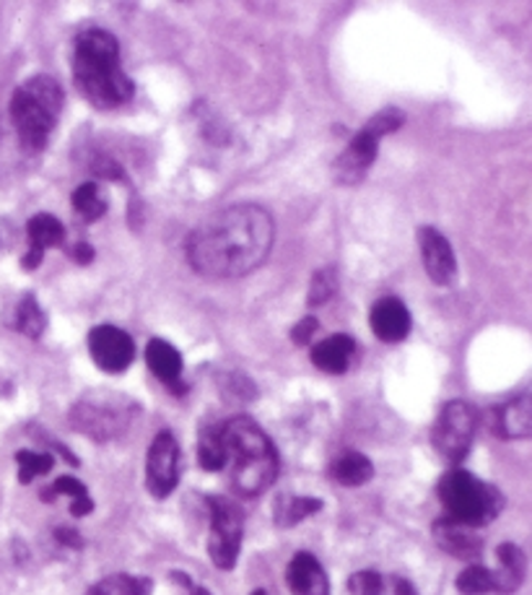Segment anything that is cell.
<instances>
[{
	"instance_id": "cb8c5ba5",
	"label": "cell",
	"mask_w": 532,
	"mask_h": 595,
	"mask_svg": "<svg viewBox=\"0 0 532 595\" xmlns=\"http://www.w3.org/2000/svg\"><path fill=\"white\" fill-rule=\"evenodd\" d=\"M198 463L206 468V471H221L227 468V448H223V437H221V424L219 427H206L200 431L198 440Z\"/></svg>"
},
{
	"instance_id": "1f68e13d",
	"label": "cell",
	"mask_w": 532,
	"mask_h": 595,
	"mask_svg": "<svg viewBox=\"0 0 532 595\" xmlns=\"http://www.w3.org/2000/svg\"><path fill=\"white\" fill-rule=\"evenodd\" d=\"M58 494H69L71 500H81V497H88L84 483H81L79 479H73V476H60V479L52 483L50 489H44L42 500L52 502V497H58Z\"/></svg>"
},
{
	"instance_id": "f1b7e54d",
	"label": "cell",
	"mask_w": 532,
	"mask_h": 595,
	"mask_svg": "<svg viewBox=\"0 0 532 595\" xmlns=\"http://www.w3.org/2000/svg\"><path fill=\"white\" fill-rule=\"evenodd\" d=\"M335 292H338V271H335V268H320L312 276L306 302H310V307H320V304L333 300Z\"/></svg>"
},
{
	"instance_id": "ab89813d",
	"label": "cell",
	"mask_w": 532,
	"mask_h": 595,
	"mask_svg": "<svg viewBox=\"0 0 532 595\" xmlns=\"http://www.w3.org/2000/svg\"><path fill=\"white\" fill-rule=\"evenodd\" d=\"M171 580H177V583H179V585H185V587H192L190 577H187L185 572H171Z\"/></svg>"
},
{
	"instance_id": "f546056e",
	"label": "cell",
	"mask_w": 532,
	"mask_h": 595,
	"mask_svg": "<svg viewBox=\"0 0 532 595\" xmlns=\"http://www.w3.org/2000/svg\"><path fill=\"white\" fill-rule=\"evenodd\" d=\"M403 123H406V115H403L397 107H387V109H379V113L364 125V131H369L374 138L382 140L385 136H389V133L400 131Z\"/></svg>"
},
{
	"instance_id": "52a82bcc",
	"label": "cell",
	"mask_w": 532,
	"mask_h": 595,
	"mask_svg": "<svg viewBox=\"0 0 532 595\" xmlns=\"http://www.w3.org/2000/svg\"><path fill=\"white\" fill-rule=\"evenodd\" d=\"M478 429V411L468 400H449L441 408L437 424H434L431 440L439 456L449 460V463H460L473 448Z\"/></svg>"
},
{
	"instance_id": "d6986e66",
	"label": "cell",
	"mask_w": 532,
	"mask_h": 595,
	"mask_svg": "<svg viewBox=\"0 0 532 595\" xmlns=\"http://www.w3.org/2000/svg\"><path fill=\"white\" fill-rule=\"evenodd\" d=\"M499 570L493 572V593H514L522 585L524 572H528V560L517 544H501L497 549Z\"/></svg>"
},
{
	"instance_id": "60d3db41",
	"label": "cell",
	"mask_w": 532,
	"mask_h": 595,
	"mask_svg": "<svg viewBox=\"0 0 532 595\" xmlns=\"http://www.w3.org/2000/svg\"><path fill=\"white\" fill-rule=\"evenodd\" d=\"M190 591H192V595H211L206 591V587H190Z\"/></svg>"
},
{
	"instance_id": "9c48e42d",
	"label": "cell",
	"mask_w": 532,
	"mask_h": 595,
	"mask_svg": "<svg viewBox=\"0 0 532 595\" xmlns=\"http://www.w3.org/2000/svg\"><path fill=\"white\" fill-rule=\"evenodd\" d=\"M179 481V445L171 431H159L154 437L146 458V487L156 500L175 492Z\"/></svg>"
},
{
	"instance_id": "ac0fdd59",
	"label": "cell",
	"mask_w": 532,
	"mask_h": 595,
	"mask_svg": "<svg viewBox=\"0 0 532 595\" xmlns=\"http://www.w3.org/2000/svg\"><path fill=\"white\" fill-rule=\"evenodd\" d=\"M146 364L156 377L169 388H177L179 377H182V356L169 341L152 338L146 346Z\"/></svg>"
},
{
	"instance_id": "603a6c76",
	"label": "cell",
	"mask_w": 532,
	"mask_h": 595,
	"mask_svg": "<svg viewBox=\"0 0 532 595\" xmlns=\"http://www.w3.org/2000/svg\"><path fill=\"white\" fill-rule=\"evenodd\" d=\"M27 234H29V248H55V244H63L65 240V229L55 216L50 213H36L29 219L27 225Z\"/></svg>"
},
{
	"instance_id": "74e56055",
	"label": "cell",
	"mask_w": 532,
	"mask_h": 595,
	"mask_svg": "<svg viewBox=\"0 0 532 595\" xmlns=\"http://www.w3.org/2000/svg\"><path fill=\"white\" fill-rule=\"evenodd\" d=\"M42 258H44V250H40V248H29V252L24 255V260H21V265H24L27 271H34V268L42 263Z\"/></svg>"
},
{
	"instance_id": "484cf974",
	"label": "cell",
	"mask_w": 532,
	"mask_h": 595,
	"mask_svg": "<svg viewBox=\"0 0 532 595\" xmlns=\"http://www.w3.org/2000/svg\"><path fill=\"white\" fill-rule=\"evenodd\" d=\"M320 510L322 502L314 500V497H281L279 504H275V523L281 528H291Z\"/></svg>"
},
{
	"instance_id": "7402d4cb",
	"label": "cell",
	"mask_w": 532,
	"mask_h": 595,
	"mask_svg": "<svg viewBox=\"0 0 532 595\" xmlns=\"http://www.w3.org/2000/svg\"><path fill=\"white\" fill-rule=\"evenodd\" d=\"M71 203L73 211H76L86 225H92V221L102 219V216L107 213V192L100 188V182H84L73 190Z\"/></svg>"
},
{
	"instance_id": "44dd1931",
	"label": "cell",
	"mask_w": 532,
	"mask_h": 595,
	"mask_svg": "<svg viewBox=\"0 0 532 595\" xmlns=\"http://www.w3.org/2000/svg\"><path fill=\"white\" fill-rule=\"evenodd\" d=\"M330 473H333V479L338 481L341 487H364L366 481H372L374 466H372V460L364 456V452L346 450L343 456L333 460Z\"/></svg>"
},
{
	"instance_id": "4fadbf2b",
	"label": "cell",
	"mask_w": 532,
	"mask_h": 595,
	"mask_svg": "<svg viewBox=\"0 0 532 595\" xmlns=\"http://www.w3.org/2000/svg\"><path fill=\"white\" fill-rule=\"evenodd\" d=\"M374 336L385 344H400L410 333V312L397 296H382L369 315Z\"/></svg>"
},
{
	"instance_id": "5b68a950",
	"label": "cell",
	"mask_w": 532,
	"mask_h": 595,
	"mask_svg": "<svg viewBox=\"0 0 532 595\" xmlns=\"http://www.w3.org/2000/svg\"><path fill=\"white\" fill-rule=\"evenodd\" d=\"M439 500L445 504L447 518L468 528L489 525L504 510V497L497 487L476 479L473 473L449 471L439 481Z\"/></svg>"
},
{
	"instance_id": "ba28073f",
	"label": "cell",
	"mask_w": 532,
	"mask_h": 595,
	"mask_svg": "<svg viewBox=\"0 0 532 595\" xmlns=\"http://www.w3.org/2000/svg\"><path fill=\"white\" fill-rule=\"evenodd\" d=\"M208 510H211V535H208L211 562L219 570H234L242 549V512L221 497H208Z\"/></svg>"
},
{
	"instance_id": "ffe728a7",
	"label": "cell",
	"mask_w": 532,
	"mask_h": 595,
	"mask_svg": "<svg viewBox=\"0 0 532 595\" xmlns=\"http://www.w3.org/2000/svg\"><path fill=\"white\" fill-rule=\"evenodd\" d=\"M348 591L354 595H418L416 587L406 577L397 575H379L374 570L356 572L348 580Z\"/></svg>"
},
{
	"instance_id": "9a60e30c",
	"label": "cell",
	"mask_w": 532,
	"mask_h": 595,
	"mask_svg": "<svg viewBox=\"0 0 532 595\" xmlns=\"http://www.w3.org/2000/svg\"><path fill=\"white\" fill-rule=\"evenodd\" d=\"M286 583L294 595H330V580L317 562V556L310 552H299L289 562Z\"/></svg>"
},
{
	"instance_id": "d4e9b609",
	"label": "cell",
	"mask_w": 532,
	"mask_h": 595,
	"mask_svg": "<svg viewBox=\"0 0 532 595\" xmlns=\"http://www.w3.org/2000/svg\"><path fill=\"white\" fill-rule=\"evenodd\" d=\"M13 328L24 333L29 338H40L44 328H48V315H44L40 302L34 294H24L19 300L17 317H13Z\"/></svg>"
},
{
	"instance_id": "5bb4252c",
	"label": "cell",
	"mask_w": 532,
	"mask_h": 595,
	"mask_svg": "<svg viewBox=\"0 0 532 595\" xmlns=\"http://www.w3.org/2000/svg\"><path fill=\"white\" fill-rule=\"evenodd\" d=\"M434 541L441 552L457 556V560L473 562L483 552V541L481 535L476 533V528H468L462 523H455V520L441 518L434 523Z\"/></svg>"
},
{
	"instance_id": "8992f818",
	"label": "cell",
	"mask_w": 532,
	"mask_h": 595,
	"mask_svg": "<svg viewBox=\"0 0 532 595\" xmlns=\"http://www.w3.org/2000/svg\"><path fill=\"white\" fill-rule=\"evenodd\" d=\"M136 406L127 404V400H94L84 398L71 408V427L86 435L88 440L96 442H109L117 440L119 435L127 429Z\"/></svg>"
},
{
	"instance_id": "277c9868",
	"label": "cell",
	"mask_w": 532,
	"mask_h": 595,
	"mask_svg": "<svg viewBox=\"0 0 532 595\" xmlns=\"http://www.w3.org/2000/svg\"><path fill=\"white\" fill-rule=\"evenodd\" d=\"M63 86L50 76H32L11 96V121L19 144L29 154H40L63 113Z\"/></svg>"
},
{
	"instance_id": "d590c367",
	"label": "cell",
	"mask_w": 532,
	"mask_h": 595,
	"mask_svg": "<svg viewBox=\"0 0 532 595\" xmlns=\"http://www.w3.org/2000/svg\"><path fill=\"white\" fill-rule=\"evenodd\" d=\"M55 539L60 541L63 546L69 549H81L84 546V541H81V535L76 531H71V528H58L55 531Z\"/></svg>"
},
{
	"instance_id": "6da1fadb",
	"label": "cell",
	"mask_w": 532,
	"mask_h": 595,
	"mask_svg": "<svg viewBox=\"0 0 532 595\" xmlns=\"http://www.w3.org/2000/svg\"><path fill=\"white\" fill-rule=\"evenodd\" d=\"M275 225L265 208L242 203L208 216L187 240V260L208 279H239L271 255Z\"/></svg>"
},
{
	"instance_id": "30bf717a",
	"label": "cell",
	"mask_w": 532,
	"mask_h": 595,
	"mask_svg": "<svg viewBox=\"0 0 532 595\" xmlns=\"http://www.w3.org/2000/svg\"><path fill=\"white\" fill-rule=\"evenodd\" d=\"M88 352H92L96 367L109 372V375H119L136 359L133 338L123 328H115V325H96L88 333Z\"/></svg>"
},
{
	"instance_id": "7c38bea8",
	"label": "cell",
	"mask_w": 532,
	"mask_h": 595,
	"mask_svg": "<svg viewBox=\"0 0 532 595\" xmlns=\"http://www.w3.org/2000/svg\"><path fill=\"white\" fill-rule=\"evenodd\" d=\"M418 248H421V260L429 276L437 286H449L457 279V260L449 240L434 227L418 229Z\"/></svg>"
},
{
	"instance_id": "8fae6325",
	"label": "cell",
	"mask_w": 532,
	"mask_h": 595,
	"mask_svg": "<svg viewBox=\"0 0 532 595\" xmlns=\"http://www.w3.org/2000/svg\"><path fill=\"white\" fill-rule=\"evenodd\" d=\"M377 148L379 138H374L369 131H358L351 144L343 148V154L335 159L333 165V177L335 182L343 185V188H354L369 173L374 159H377Z\"/></svg>"
},
{
	"instance_id": "7a4b0ae2",
	"label": "cell",
	"mask_w": 532,
	"mask_h": 595,
	"mask_svg": "<svg viewBox=\"0 0 532 595\" xmlns=\"http://www.w3.org/2000/svg\"><path fill=\"white\" fill-rule=\"evenodd\" d=\"M73 81L94 107L109 109L133 96V81L119 65V44L107 29H84L73 42Z\"/></svg>"
},
{
	"instance_id": "836d02e7",
	"label": "cell",
	"mask_w": 532,
	"mask_h": 595,
	"mask_svg": "<svg viewBox=\"0 0 532 595\" xmlns=\"http://www.w3.org/2000/svg\"><path fill=\"white\" fill-rule=\"evenodd\" d=\"M314 333H320L317 317L306 315L304 320H299V323L294 325V331H291V341H294L296 346H306L314 338Z\"/></svg>"
},
{
	"instance_id": "b9f144b4",
	"label": "cell",
	"mask_w": 532,
	"mask_h": 595,
	"mask_svg": "<svg viewBox=\"0 0 532 595\" xmlns=\"http://www.w3.org/2000/svg\"><path fill=\"white\" fill-rule=\"evenodd\" d=\"M252 595H265V591H254Z\"/></svg>"
},
{
	"instance_id": "83f0119b",
	"label": "cell",
	"mask_w": 532,
	"mask_h": 595,
	"mask_svg": "<svg viewBox=\"0 0 532 595\" xmlns=\"http://www.w3.org/2000/svg\"><path fill=\"white\" fill-rule=\"evenodd\" d=\"M457 591L462 595L493 593V572L481 567V564H470V567L462 570L460 577H457Z\"/></svg>"
},
{
	"instance_id": "4316f807",
	"label": "cell",
	"mask_w": 532,
	"mask_h": 595,
	"mask_svg": "<svg viewBox=\"0 0 532 595\" xmlns=\"http://www.w3.org/2000/svg\"><path fill=\"white\" fill-rule=\"evenodd\" d=\"M17 463H19V481L21 483H32L36 476H44L52 471L55 466V458L50 452H32V450H19L17 452Z\"/></svg>"
},
{
	"instance_id": "d6a6232c",
	"label": "cell",
	"mask_w": 532,
	"mask_h": 595,
	"mask_svg": "<svg viewBox=\"0 0 532 595\" xmlns=\"http://www.w3.org/2000/svg\"><path fill=\"white\" fill-rule=\"evenodd\" d=\"M92 173L96 177H102V180L125 182V169L119 167L115 159H109V156H96V159L92 161Z\"/></svg>"
},
{
	"instance_id": "f35d334b",
	"label": "cell",
	"mask_w": 532,
	"mask_h": 595,
	"mask_svg": "<svg viewBox=\"0 0 532 595\" xmlns=\"http://www.w3.org/2000/svg\"><path fill=\"white\" fill-rule=\"evenodd\" d=\"M86 595H109V591H107V585H104V580H102V583H96V585L88 587Z\"/></svg>"
},
{
	"instance_id": "e0dca14e",
	"label": "cell",
	"mask_w": 532,
	"mask_h": 595,
	"mask_svg": "<svg viewBox=\"0 0 532 595\" xmlns=\"http://www.w3.org/2000/svg\"><path fill=\"white\" fill-rule=\"evenodd\" d=\"M354 338L346 336V333H338V336L320 341V344L312 348V364L320 372H327V375H343V372L348 369L351 359H354Z\"/></svg>"
},
{
	"instance_id": "4dcf8cb0",
	"label": "cell",
	"mask_w": 532,
	"mask_h": 595,
	"mask_svg": "<svg viewBox=\"0 0 532 595\" xmlns=\"http://www.w3.org/2000/svg\"><path fill=\"white\" fill-rule=\"evenodd\" d=\"M109 595H152L154 583L148 577H133V575H115L104 580Z\"/></svg>"
},
{
	"instance_id": "2e32d148",
	"label": "cell",
	"mask_w": 532,
	"mask_h": 595,
	"mask_svg": "<svg viewBox=\"0 0 532 595\" xmlns=\"http://www.w3.org/2000/svg\"><path fill=\"white\" fill-rule=\"evenodd\" d=\"M493 431L504 440H528L532 435V400L530 396H517L509 404L493 408Z\"/></svg>"
},
{
	"instance_id": "e575fe53",
	"label": "cell",
	"mask_w": 532,
	"mask_h": 595,
	"mask_svg": "<svg viewBox=\"0 0 532 595\" xmlns=\"http://www.w3.org/2000/svg\"><path fill=\"white\" fill-rule=\"evenodd\" d=\"M69 255H71L73 260H76L79 265H88V263H92V260H94L96 252H94V248H92V244H88V242H76V244H73V248H71Z\"/></svg>"
},
{
	"instance_id": "3957f363",
	"label": "cell",
	"mask_w": 532,
	"mask_h": 595,
	"mask_svg": "<svg viewBox=\"0 0 532 595\" xmlns=\"http://www.w3.org/2000/svg\"><path fill=\"white\" fill-rule=\"evenodd\" d=\"M227 463H231V483L242 497H258L279 479V452L271 437L250 416H234L221 424Z\"/></svg>"
},
{
	"instance_id": "8d00e7d4",
	"label": "cell",
	"mask_w": 532,
	"mask_h": 595,
	"mask_svg": "<svg viewBox=\"0 0 532 595\" xmlns=\"http://www.w3.org/2000/svg\"><path fill=\"white\" fill-rule=\"evenodd\" d=\"M92 510H94L92 497H81V500H73V504H71V515L73 518H86Z\"/></svg>"
}]
</instances>
